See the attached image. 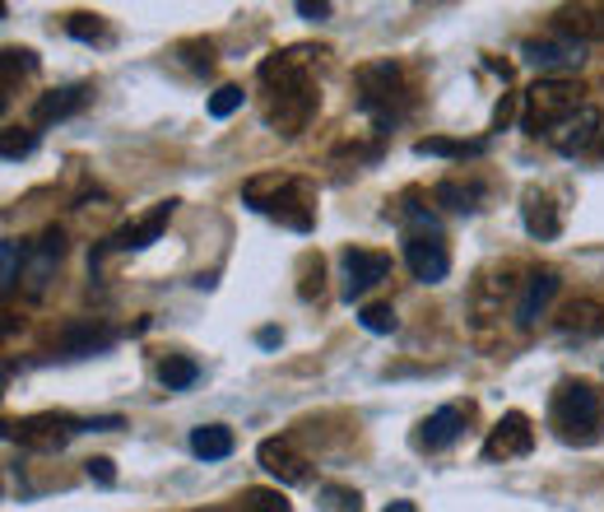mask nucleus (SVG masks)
<instances>
[{
  "label": "nucleus",
  "mask_w": 604,
  "mask_h": 512,
  "mask_svg": "<svg viewBox=\"0 0 604 512\" xmlns=\"http://www.w3.org/2000/svg\"><path fill=\"white\" fill-rule=\"evenodd\" d=\"M548 420H554L563 443L586 447V443L600 439V429H604V401H600V392L591 387V382L567 377V382H558L554 405H548Z\"/></svg>",
  "instance_id": "nucleus-1"
},
{
  "label": "nucleus",
  "mask_w": 604,
  "mask_h": 512,
  "mask_svg": "<svg viewBox=\"0 0 604 512\" xmlns=\"http://www.w3.org/2000/svg\"><path fill=\"white\" fill-rule=\"evenodd\" d=\"M582 89H576L572 80H539L531 93H525V112H521V131L525 136H554V126L563 117H572L576 108H582V98H576Z\"/></svg>",
  "instance_id": "nucleus-2"
},
{
  "label": "nucleus",
  "mask_w": 604,
  "mask_h": 512,
  "mask_svg": "<svg viewBox=\"0 0 604 512\" xmlns=\"http://www.w3.org/2000/svg\"><path fill=\"white\" fill-rule=\"evenodd\" d=\"M75 433H85V420L66 415V410H47V415H29L10 424V439H19V447L29 452H61Z\"/></svg>",
  "instance_id": "nucleus-3"
},
{
  "label": "nucleus",
  "mask_w": 604,
  "mask_h": 512,
  "mask_svg": "<svg viewBox=\"0 0 604 512\" xmlns=\"http://www.w3.org/2000/svg\"><path fill=\"white\" fill-rule=\"evenodd\" d=\"M521 61L539 70V80H563L567 70L586 66V42L576 38H531L521 42Z\"/></svg>",
  "instance_id": "nucleus-4"
},
{
  "label": "nucleus",
  "mask_w": 604,
  "mask_h": 512,
  "mask_svg": "<svg viewBox=\"0 0 604 512\" xmlns=\"http://www.w3.org/2000/svg\"><path fill=\"white\" fill-rule=\"evenodd\" d=\"M548 145H554L558 154H567V159L586 154L591 145H604V117H600L595 102H582L572 117H563L554 126V136H548Z\"/></svg>",
  "instance_id": "nucleus-5"
},
{
  "label": "nucleus",
  "mask_w": 604,
  "mask_h": 512,
  "mask_svg": "<svg viewBox=\"0 0 604 512\" xmlns=\"http://www.w3.org/2000/svg\"><path fill=\"white\" fill-rule=\"evenodd\" d=\"M405 266L414 279H424V285H442L446 275H452V252H446L442 234H405Z\"/></svg>",
  "instance_id": "nucleus-6"
},
{
  "label": "nucleus",
  "mask_w": 604,
  "mask_h": 512,
  "mask_svg": "<svg viewBox=\"0 0 604 512\" xmlns=\"http://www.w3.org/2000/svg\"><path fill=\"white\" fill-rule=\"evenodd\" d=\"M339 266H345V298H363L367 289H377L382 279L390 275V256L386 252H367V247H349L339 256Z\"/></svg>",
  "instance_id": "nucleus-7"
},
{
  "label": "nucleus",
  "mask_w": 604,
  "mask_h": 512,
  "mask_svg": "<svg viewBox=\"0 0 604 512\" xmlns=\"http://www.w3.org/2000/svg\"><path fill=\"white\" fill-rule=\"evenodd\" d=\"M311 112H317V89H311V85L303 80V85H294V89L275 93L266 121H270V126H279V136H298Z\"/></svg>",
  "instance_id": "nucleus-8"
},
{
  "label": "nucleus",
  "mask_w": 604,
  "mask_h": 512,
  "mask_svg": "<svg viewBox=\"0 0 604 512\" xmlns=\"http://www.w3.org/2000/svg\"><path fill=\"white\" fill-rule=\"evenodd\" d=\"M531 447H535V429H531V420L521 415V410H507L503 420L493 424V433H488V443H484V456L488 461H497V456H531Z\"/></svg>",
  "instance_id": "nucleus-9"
},
{
  "label": "nucleus",
  "mask_w": 604,
  "mask_h": 512,
  "mask_svg": "<svg viewBox=\"0 0 604 512\" xmlns=\"http://www.w3.org/2000/svg\"><path fill=\"white\" fill-rule=\"evenodd\" d=\"M521 224H525V234L539 238V243H554L563 234V210L554 205V196L531 187L521 196Z\"/></svg>",
  "instance_id": "nucleus-10"
},
{
  "label": "nucleus",
  "mask_w": 604,
  "mask_h": 512,
  "mask_svg": "<svg viewBox=\"0 0 604 512\" xmlns=\"http://www.w3.org/2000/svg\"><path fill=\"white\" fill-rule=\"evenodd\" d=\"M465 420H469V410H465V405H442V410H433V415H428L424 424H418L414 447H424V452H442V447H452V443L461 439Z\"/></svg>",
  "instance_id": "nucleus-11"
},
{
  "label": "nucleus",
  "mask_w": 604,
  "mask_h": 512,
  "mask_svg": "<svg viewBox=\"0 0 604 512\" xmlns=\"http://www.w3.org/2000/svg\"><path fill=\"white\" fill-rule=\"evenodd\" d=\"M256 461H260V466H266L279 484H307V480H311L307 456H298L288 439H266V443L256 447Z\"/></svg>",
  "instance_id": "nucleus-12"
},
{
  "label": "nucleus",
  "mask_w": 604,
  "mask_h": 512,
  "mask_svg": "<svg viewBox=\"0 0 604 512\" xmlns=\"http://www.w3.org/2000/svg\"><path fill=\"white\" fill-rule=\"evenodd\" d=\"M172 210H177V200H164V205H154V210H149V215H145L140 224H126L117 238H108V247H102V252H140V247H149V243H159V234L168 228Z\"/></svg>",
  "instance_id": "nucleus-13"
},
{
  "label": "nucleus",
  "mask_w": 604,
  "mask_h": 512,
  "mask_svg": "<svg viewBox=\"0 0 604 512\" xmlns=\"http://www.w3.org/2000/svg\"><path fill=\"white\" fill-rule=\"evenodd\" d=\"M61 256H66V234H61V228H42V238L29 247V275H23V279H29V294L33 298H42L47 275L57 270Z\"/></svg>",
  "instance_id": "nucleus-14"
},
{
  "label": "nucleus",
  "mask_w": 604,
  "mask_h": 512,
  "mask_svg": "<svg viewBox=\"0 0 604 512\" xmlns=\"http://www.w3.org/2000/svg\"><path fill=\"white\" fill-rule=\"evenodd\" d=\"M558 289H563L558 270H535L531 285H525V294H521V303H516V322H521V326H535V317L544 313L548 303H554Z\"/></svg>",
  "instance_id": "nucleus-15"
},
{
  "label": "nucleus",
  "mask_w": 604,
  "mask_h": 512,
  "mask_svg": "<svg viewBox=\"0 0 604 512\" xmlns=\"http://www.w3.org/2000/svg\"><path fill=\"white\" fill-rule=\"evenodd\" d=\"M89 102V85H66V89H51L33 102V121H66L75 117Z\"/></svg>",
  "instance_id": "nucleus-16"
},
{
  "label": "nucleus",
  "mask_w": 604,
  "mask_h": 512,
  "mask_svg": "<svg viewBox=\"0 0 604 512\" xmlns=\"http://www.w3.org/2000/svg\"><path fill=\"white\" fill-rule=\"evenodd\" d=\"M117 345V331L112 326H70L66 336H61V354L66 358H85V354H102V349H112Z\"/></svg>",
  "instance_id": "nucleus-17"
},
{
  "label": "nucleus",
  "mask_w": 604,
  "mask_h": 512,
  "mask_svg": "<svg viewBox=\"0 0 604 512\" xmlns=\"http://www.w3.org/2000/svg\"><path fill=\"white\" fill-rule=\"evenodd\" d=\"M232 447H238V439H232L228 424H200V429H191V452L200 461H224V456H232Z\"/></svg>",
  "instance_id": "nucleus-18"
},
{
  "label": "nucleus",
  "mask_w": 604,
  "mask_h": 512,
  "mask_svg": "<svg viewBox=\"0 0 604 512\" xmlns=\"http://www.w3.org/2000/svg\"><path fill=\"white\" fill-rule=\"evenodd\" d=\"M558 326L567 331V336H572V331H576V336H600V331H604V307L595 298H576V303L563 307Z\"/></svg>",
  "instance_id": "nucleus-19"
},
{
  "label": "nucleus",
  "mask_w": 604,
  "mask_h": 512,
  "mask_svg": "<svg viewBox=\"0 0 604 512\" xmlns=\"http://www.w3.org/2000/svg\"><path fill=\"white\" fill-rule=\"evenodd\" d=\"M196 377H200V364H196V358H187V354H172V358H164V364H159L164 392H187Z\"/></svg>",
  "instance_id": "nucleus-20"
},
{
  "label": "nucleus",
  "mask_w": 604,
  "mask_h": 512,
  "mask_svg": "<svg viewBox=\"0 0 604 512\" xmlns=\"http://www.w3.org/2000/svg\"><path fill=\"white\" fill-rule=\"evenodd\" d=\"M437 205H446V210H456V215H475L479 210V187H461V183H437L433 187Z\"/></svg>",
  "instance_id": "nucleus-21"
},
{
  "label": "nucleus",
  "mask_w": 604,
  "mask_h": 512,
  "mask_svg": "<svg viewBox=\"0 0 604 512\" xmlns=\"http://www.w3.org/2000/svg\"><path fill=\"white\" fill-rule=\"evenodd\" d=\"M414 154H433V159H465V154H484V140H442V136H428V140H418L414 145Z\"/></svg>",
  "instance_id": "nucleus-22"
},
{
  "label": "nucleus",
  "mask_w": 604,
  "mask_h": 512,
  "mask_svg": "<svg viewBox=\"0 0 604 512\" xmlns=\"http://www.w3.org/2000/svg\"><path fill=\"white\" fill-rule=\"evenodd\" d=\"M232 512H294V503H288L279 490H242Z\"/></svg>",
  "instance_id": "nucleus-23"
},
{
  "label": "nucleus",
  "mask_w": 604,
  "mask_h": 512,
  "mask_svg": "<svg viewBox=\"0 0 604 512\" xmlns=\"http://www.w3.org/2000/svg\"><path fill=\"white\" fill-rule=\"evenodd\" d=\"M358 326L373 331V336H390V331L400 326V317H396V307H386V303H367L358 313Z\"/></svg>",
  "instance_id": "nucleus-24"
},
{
  "label": "nucleus",
  "mask_w": 604,
  "mask_h": 512,
  "mask_svg": "<svg viewBox=\"0 0 604 512\" xmlns=\"http://www.w3.org/2000/svg\"><path fill=\"white\" fill-rule=\"evenodd\" d=\"M247 102V93H242V85H224V89H215L209 93V117L215 121H224V117H232Z\"/></svg>",
  "instance_id": "nucleus-25"
},
{
  "label": "nucleus",
  "mask_w": 604,
  "mask_h": 512,
  "mask_svg": "<svg viewBox=\"0 0 604 512\" xmlns=\"http://www.w3.org/2000/svg\"><path fill=\"white\" fill-rule=\"evenodd\" d=\"M23 256H29V247H19V243H0V289H14V279H19V262H23Z\"/></svg>",
  "instance_id": "nucleus-26"
},
{
  "label": "nucleus",
  "mask_w": 604,
  "mask_h": 512,
  "mask_svg": "<svg viewBox=\"0 0 604 512\" xmlns=\"http://www.w3.org/2000/svg\"><path fill=\"white\" fill-rule=\"evenodd\" d=\"M321 512H363V499L345 484H321Z\"/></svg>",
  "instance_id": "nucleus-27"
},
{
  "label": "nucleus",
  "mask_w": 604,
  "mask_h": 512,
  "mask_svg": "<svg viewBox=\"0 0 604 512\" xmlns=\"http://www.w3.org/2000/svg\"><path fill=\"white\" fill-rule=\"evenodd\" d=\"M70 38H80V42H102L108 38V23H102L98 14H70Z\"/></svg>",
  "instance_id": "nucleus-28"
},
{
  "label": "nucleus",
  "mask_w": 604,
  "mask_h": 512,
  "mask_svg": "<svg viewBox=\"0 0 604 512\" xmlns=\"http://www.w3.org/2000/svg\"><path fill=\"white\" fill-rule=\"evenodd\" d=\"M0 154H6V164L23 159V154H33V136H19V131H10V136H6V149H0Z\"/></svg>",
  "instance_id": "nucleus-29"
},
{
  "label": "nucleus",
  "mask_w": 604,
  "mask_h": 512,
  "mask_svg": "<svg viewBox=\"0 0 604 512\" xmlns=\"http://www.w3.org/2000/svg\"><path fill=\"white\" fill-rule=\"evenodd\" d=\"M85 471H89V480H98V484H117V466L108 456H93V461H85Z\"/></svg>",
  "instance_id": "nucleus-30"
},
{
  "label": "nucleus",
  "mask_w": 604,
  "mask_h": 512,
  "mask_svg": "<svg viewBox=\"0 0 604 512\" xmlns=\"http://www.w3.org/2000/svg\"><path fill=\"white\" fill-rule=\"evenodd\" d=\"M181 51H191V66L205 70V75H209V66H215V47H209V42H187Z\"/></svg>",
  "instance_id": "nucleus-31"
},
{
  "label": "nucleus",
  "mask_w": 604,
  "mask_h": 512,
  "mask_svg": "<svg viewBox=\"0 0 604 512\" xmlns=\"http://www.w3.org/2000/svg\"><path fill=\"white\" fill-rule=\"evenodd\" d=\"M298 14L321 23V19H330V6H326V0H298Z\"/></svg>",
  "instance_id": "nucleus-32"
},
{
  "label": "nucleus",
  "mask_w": 604,
  "mask_h": 512,
  "mask_svg": "<svg viewBox=\"0 0 604 512\" xmlns=\"http://www.w3.org/2000/svg\"><path fill=\"white\" fill-rule=\"evenodd\" d=\"M512 112H516V98L503 93V102H497V112H493V131H503V126L512 121Z\"/></svg>",
  "instance_id": "nucleus-33"
},
{
  "label": "nucleus",
  "mask_w": 604,
  "mask_h": 512,
  "mask_svg": "<svg viewBox=\"0 0 604 512\" xmlns=\"http://www.w3.org/2000/svg\"><path fill=\"white\" fill-rule=\"evenodd\" d=\"M112 429H121V415H93V420H85V433H112Z\"/></svg>",
  "instance_id": "nucleus-34"
},
{
  "label": "nucleus",
  "mask_w": 604,
  "mask_h": 512,
  "mask_svg": "<svg viewBox=\"0 0 604 512\" xmlns=\"http://www.w3.org/2000/svg\"><path fill=\"white\" fill-rule=\"evenodd\" d=\"M256 345H260V349H275V345H279V331H275V326L256 331Z\"/></svg>",
  "instance_id": "nucleus-35"
},
{
  "label": "nucleus",
  "mask_w": 604,
  "mask_h": 512,
  "mask_svg": "<svg viewBox=\"0 0 604 512\" xmlns=\"http://www.w3.org/2000/svg\"><path fill=\"white\" fill-rule=\"evenodd\" d=\"M386 512H418V508H414V503H409V499H396V503H390V508H386Z\"/></svg>",
  "instance_id": "nucleus-36"
},
{
  "label": "nucleus",
  "mask_w": 604,
  "mask_h": 512,
  "mask_svg": "<svg viewBox=\"0 0 604 512\" xmlns=\"http://www.w3.org/2000/svg\"><path fill=\"white\" fill-rule=\"evenodd\" d=\"M600 149H604V145H600Z\"/></svg>",
  "instance_id": "nucleus-37"
}]
</instances>
